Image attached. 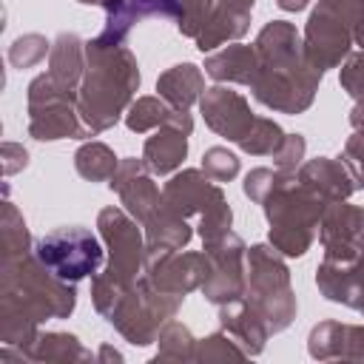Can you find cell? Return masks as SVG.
<instances>
[{"label":"cell","instance_id":"cell-1","mask_svg":"<svg viewBox=\"0 0 364 364\" xmlns=\"http://www.w3.org/2000/svg\"><path fill=\"white\" fill-rule=\"evenodd\" d=\"M259 71L250 82L253 97L282 114H301L310 108L321 71L307 60L304 40L287 20L267 23L256 37Z\"/></svg>","mask_w":364,"mask_h":364},{"label":"cell","instance_id":"cell-2","mask_svg":"<svg viewBox=\"0 0 364 364\" xmlns=\"http://www.w3.org/2000/svg\"><path fill=\"white\" fill-rule=\"evenodd\" d=\"M85 77L77 94V111L88 136L111 128L122 108L139 88V68L128 46H100L85 43Z\"/></svg>","mask_w":364,"mask_h":364},{"label":"cell","instance_id":"cell-3","mask_svg":"<svg viewBox=\"0 0 364 364\" xmlns=\"http://www.w3.org/2000/svg\"><path fill=\"white\" fill-rule=\"evenodd\" d=\"M324 205L327 202L301 185L299 176L279 171L273 188L262 199L270 222V245L284 256H304L316 239Z\"/></svg>","mask_w":364,"mask_h":364},{"label":"cell","instance_id":"cell-4","mask_svg":"<svg viewBox=\"0 0 364 364\" xmlns=\"http://www.w3.org/2000/svg\"><path fill=\"white\" fill-rule=\"evenodd\" d=\"M97 228L111 250V259H108L105 273L94 276L91 296H94L97 310L108 318L111 310L117 307V301L122 299V293L136 282V273L142 270L145 256H148V242H142L139 228L119 208L100 210Z\"/></svg>","mask_w":364,"mask_h":364},{"label":"cell","instance_id":"cell-5","mask_svg":"<svg viewBox=\"0 0 364 364\" xmlns=\"http://www.w3.org/2000/svg\"><path fill=\"white\" fill-rule=\"evenodd\" d=\"M245 301L259 313L267 333H279L293 321L296 296L290 290V270L276 256V247H267V245L250 247Z\"/></svg>","mask_w":364,"mask_h":364},{"label":"cell","instance_id":"cell-6","mask_svg":"<svg viewBox=\"0 0 364 364\" xmlns=\"http://www.w3.org/2000/svg\"><path fill=\"white\" fill-rule=\"evenodd\" d=\"M162 202L176 210L179 216H199V236L202 242L219 239L230 230V208L219 182L205 176V171H182L162 188Z\"/></svg>","mask_w":364,"mask_h":364},{"label":"cell","instance_id":"cell-7","mask_svg":"<svg viewBox=\"0 0 364 364\" xmlns=\"http://www.w3.org/2000/svg\"><path fill=\"white\" fill-rule=\"evenodd\" d=\"M361 14L364 0H318L304 28V51L321 74L347 57L353 46V28Z\"/></svg>","mask_w":364,"mask_h":364},{"label":"cell","instance_id":"cell-8","mask_svg":"<svg viewBox=\"0 0 364 364\" xmlns=\"http://www.w3.org/2000/svg\"><path fill=\"white\" fill-rule=\"evenodd\" d=\"M179 304H182V296L162 293L145 276V279H136L122 293V299L111 310L108 321L131 344H151V341H156V336L162 330V321H168L179 310Z\"/></svg>","mask_w":364,"mask_h":364},{"label":"cell","instance_id":"cell-9","mask_svg":"<svg viewBox=\"0 0 364 364\" xmlns=\"http://www.w3.org/2000/svg\"><path fill=\"white\" fill-rule=\"evenodd\" d=\"M77 97L74 91L57 85L51 74H40L28 85V131L34 139L54 142V139H82L88 136L80 111L74 108Z\"/></svg>","mask_w":364,"mask_h":364},{"label":"cell","instance_id":"cell-10","mask_svg":"<svg viewBox=\"0 0 364 364\" xmlns=\"http://www.w3.org/2000/svg\"><path fill=\"white\" fill-rule=\"evenodd\" d=\"M34 256L57 279L74 284L85 276H97L102 264V245L88 228L71 225V228H57L43 239H37Z\"/></svg>","mask_w":364,"mask_h":364},{"label":"cell","instance_id":"cell-11","mask_svg":"<svg viewBox=\"0 0 364 364\" xmlns=\"http://www.w3.org/2000/svg\"><path fill=\"white\" fill-rule=\"evenodd\" d=\"M245 242L228 230L219 239L205 242V256L210 262V273L202 284V293L208 301L213 304H228L245 296V284H247V253H245Z\"/></svg>","mask_w":364,"mask_h":364},{"label":"cell","instance_id":"cell-12","mask_svg":"<svg viewBox=\"0 0 364 364\" xmlns=\"http://www.w3.org/2000/svg\"><path fill=\"white\" fill-rule=\"evenodd\" d=\"M145 273L154 287L171 296H182L202 287L210 262L205 253H179V250H148L145 256Z\"/></svg>","mask_w":364,"mask_h":364},{"label":"cell","instance_id":"cell-13","mask_svg":"<svg viewBox=\"0 0 364 364\" xmlns=\"http://www.w3.org/2000/svg\"><path fill=\"white\" fill-rule=\"evenodd\" d=\"M318 239L324 247V259H355L364 250V208H353L344 199L327 202L318 222Z\"/></svg>","mask_w":364,"mask_h":364},{"label":"cell","instance_id":"cell-14","mask_svg":"<svg viewBox=\"0 0 364 364\" xmlns=\"http://www.w3.org/2000/svg\"><path fill=\"white\" fill-rule=\"evenodd\" d=\"M202 105V114H205V122L210 131H216L219 136L230 139V142H239L250 125H253V111L247 105V100L239 94V91H230L225 85H213L202 94L199 100Z\"/></svg>","mask_w":364,"mask_h":364},{"label":"cell","instance_id":"cell-15","mask_svg":"<svg viewBox=\"0 0 364 364\" xmlns=\"http://www.w3.org/2000/svg\"><path fill=\"white\" fill-rule=\"evenodd\" d=\"M108 185H111V191H117L122 196V205L128 208V213L142 225L162 205V193L154 185L151 171L142 159H122Z\"/></svg>","mask_w":364,"mask_h":364},{"label":"cell","instance_id":"cell-16","mask_svg":"<svg viewBox=\"0 0 364 364\" xmlns=\"http://www.w3.org/2000/svg\"><path fill=\"white\" fill-rule=\"evenodd\" d=\"M105 14H108L105 28L97 37V43L100 46H125V37L134 23H139L145 17H165V20L179 23L182 9H179V0H119Z\"/></svg>","mask_w":364,"mask_h":364},{"label":"cell","instance_id":"cell-17","mask_svg":"<svg viewBox=\"0 0 364 364\" xmlns=\"http://www.w3.org/2000/svg\"><path fill=\"white\" fill-rule=\"evenodd\" d=\"M316 284L330 301L364 313V250L350 262L324 259L316 270Z\"/></svg>","mask_w":364,"mask_h":364},{"label":"cell","instance_id":"cell-18","mask_svg":"<svg viewBox=\"0 0 364 364\" xmlns=\"http://www.w3.org/2000/svg\"><path fill=\"white\" fill-rule=\"evenodd\" d=\"M253 11V0H213V11L205 23V28L193 37L199 51H210L222 46L225 40H236L247 31Z\"/></svg>","mask_w":364,"mask_h":364},{"label":"cell","instance_id":"cell-19","mask_svg":"<svg viewBox=\"0 0 364 364\" xmlns=\"http://www.w3.org/2000/svg\"><path fill=\"white\" fill-rule=\"evenodd\" d=\"M299 182L307 185L313 193H318L324 202L347 199L355 191V179H353L350 168L344 162L327 159V156H318V159L304 162L299 168Z\"/></svg>","mask_w":364,"mask_h":364},{"label":"cell","instance_id":"cell-20","mask_svg":"<svg viewBox=\"0 0 364 364\" xmlns=\"http://www.w3.org/2000/svg\"><path fill=\"white\" fill-rule=\"evenodd\" d=\"M313 358H364V327L324 321L310 330Z\"/></svg>","mask_w":364,"mask_h":364},{"label":"cell","instance_id":"cell-21","mask_svg":"<svg viewBox=\"0 0 364 364\" xmlns=\"http://www.w3.org/2000/svg\"><path fill=\"white\" fill-rule=\"evenodd\" d=\"M219 318H222L225 333H228V336H230L236 344H242V350H245L247 355L262 353L264 338H267L270 333H267L264 321L259 318V313H256V310H253V307L245 301V296H242V299H236V301L222 304Z\"/></svg>","mask_w":364,"mask_h":364},{"label":"cell","instance_id":"cell-22","mask_svg":"<svg viewBox=\"0 0 364 364\" xmlns=\"http://www.w3.org/2000/svg\"><path fill=\"white\" fill-rule=\"evenodd\" d=\"M125 125H128L131 131H136V134H145V131H151V128H165V125L179 128V131H185V134L193 131L191 114L182 111V108L168 105L162 97H139V100L128 108Z\"/></svg>","mask_w":364,"mask_h":364},{"label":"cell","instance_id":"cell-23","mask_svg":"<svg viewBox=\"0 0 364 364\" xmlns=\"http://www.w3.org/2000/svg\"><path fill=\"white\" fill-rule=\"evenodd\" d=\"M185 156H188V134L179 131V128L165 125L154 136L145 139L142 162L148 165V171L154 176H165V173L176 171Z\"/></svg>","mask_w":364,"mask_h":364},{"label":"cell","instance_id":"cell-24","mask_svg":"<svg viewBox=\"0 0 364 364\" xmlns=\"http://www.w3.org/2000/svg\"><path fill=\"white\" fill-rule=\"evenodd\" d=\"M259 71V57L253 46H228L219 54H210L205 60V74H210L219 82H242L250 85Z\"/></svg>","mask_w":364,"mask_h":364},{"label":"cell","instance_id":"cell-25","mask_svg":"<svg viewBox=\"0 0 364 364\" xmlns=\"http://www.w3.org/2000/svg\"><path fill=\"white\" fill-rule=\"evenodd\" d=\"M156 91L159 97L173 105V108H182L188 111L205 91V77L202 71L193 65V63H182V65H173L168 68L159 80H156Z\"/></svg>","mask_w":364,"mask_h":364},{"label":"cell","instance_id":"cell-26","mask_svg":"<svg viewBox=\"0 0 364 364\" xmlns=\"http://www.w3.org/2000/svg\"><path fill=\"white\" fill-rule=\"evenodd\" d=\"M193 230L188 225L185 216H179L176 210H171L165 202L145 219V239H148V250H179L191 242Z\"/></svg>","mask_w":364,"mask_h":364},{"label":"cell","instance_id":"cell-27","mask_svg":"<svg viewBox=\"0 0 364 364\" xmlns=\"http://www.w3.org/2000/svg\"><path fill=\"white\" fill-rule=\"evenodd\" d=\"M85 43L77 34H60L54 40L51 48V80L68 91H74V85L85 77Z\"/></svg>","mask_w":364,"mask_h":364},{"label":"cell","instance_id":"cell-28","mask_svg":"<svg viewBox=\"0 0 364 364\" xmlns=\"http://www.w3.org/2000/svg\"><path fill=\"white\" fill-rule=\"evenodd\" d=\"M74 168L82 179L91 182H111V176L117 173L119 162L114 156V151L102 142H88L74 154Z\"/></svg>","mask_w":364,"mask_h":364},{"label":"cell","instance_id":"cell-29","mask_svg":"<svg viewBox=\"0 0 364 364\" xmlns=\"http://www.w3.org/2000/svg\"><path fill=\"white\" fill-rule=\"evenodd\" d=\"M282 142H284V131H282L273 119L256 117L253 125H250V131H247L236 145H239L245 154H253V156H267V154L273 156Z\"/></svg>","mask_w":364,"mask_h":364},{"label":"cell","instance_id":"cell-30","mask_svg":"<svg viewBox=\"0 0 364 364\" xmlns=\"http://www.w3.org/2000/svg\"><path fill=\"white\" fill-rule=\"evenodd\" d=\"M156 341H159L156 358H196V338L179 321H168L159 330Z\"/></svg>","mask_w":364,"mask_h":364},{"label":"cell","instance_id":"cell-31","mask_svg":"<svg viewBox=\"0 0 364 364\" xmlns=\"http://www.w3.org/2000/svg\"><path fill=\"white\" fill-rule=\"evenodd\" d=\"M26 253H28V230H26V222L17 213V208L11 202H6V213H3V262L20 259Z\"/></svg>","mask_w":364,"mask_h":364},{"label":"cell","instance_id":"cell-32","mask_svg":"<svg viewBox=\"0 0 364 364\" xmlns=\"http://www.w3.org/2000/svg\"><path fill=\"white\" fill-rule=\"evenodd\" d=\"M48 51V40L40 37V34H26V37H17L9 48V60L14 68H28V65H37Z\"/></svg>","mask_w":364,"mask_h":364},{"label":"cell","instance_id":"cell-33","mask_svg":"<svg viewBox=\"0 0 364 364\" xmlns=\"http://www.w3.org/2000/svg\"><path fill=\"white\" fill-rule=\"evenodd\" d=\"M202 171L213 182H230L239 173V159L228 148H208L202 156Z\"/></svg>","mask_w":364,"mask_h":364},{"label":"cell","instance_id":"cell-34","mask_svg":"<svg viewBox=\"0 0 364 364\" xmlns=\"http://www.w3.org/2000/svg\"><path fill=\"white\" fill-rule=\"evenodd\" d=\"M179 9H182V17H179L176 28L188 37H196L213 11V0H179Z\"/></svg>","mask_w":364,"mask_h":364},{"label":"cell","instance_id":"cell-35","mask_svg":"<svg viewBox=\"0 0 364 364\" xmlns=\"http://www.w3.org/2000/svg\"><path fill=\"white\" fill-rule=\"evenodd\" d=\"M304 136L301 134H284V142L279 145V151L273 154V159H276V168L279 171H284V173H293L299 165H301V159H304Z\"/></svg>","mask_w":364,"mask_h":364},{"label":"cell","instance_id":"cell-36","mask_svg":"<svg viewBox=\"0 0 364 364\" xmlns=\"http://www.w3.org/2000/svg\"><path fill=\"white\" fill-rule=\"evenodd\" d=\"M341 85H344V91L353 100L364 102V54H350L344 60V65H341Z\"/></svg>","mask_w":364,"mask_h":364},{"label":"cell","instance_id":"cell-37","mask_svg":"<svg viewBox=\"0 0 364 364\" xmlns=\"http://www.w3.org/2000/svg\"><path fill=\"white\" fill-rule=\"evenodd\" d=\"M225 355L242 358V355H247V353H245L242 347H236V341H233L230 336H225V333H213V336L202 338V344H199V350H196V358H225Z\"/></svg>","mask_w":364,"mask_h":364},{"label":"cell","instance_id":"cell-38","mask_svg":"<svg viewBox=\"0 0 364 364\" xmlns=\"http://www.w3.org/2000/svg\"><path fill=\"white\" fill-rule=\"evenodd\" d=\"M276 176H279V168H276V171H270V168H253V171L245 176V196L262 205V199H264V193L273 188Z\"/></svg>","mask_w":364,"mask_h":364},{"label":"cell","instance_id":"cell-39","mask_svg":"<svg viewBox=\"0 0 364 364\" xmlns=\"http://www.w3.org/2000/svg\"><path fill=\"white\" fill-rule=\"evenodd\" d=\"M344 165L350 168L353 179L364 188V131H355L344 145Z\"/></svg>","mask_w":364,"mask_h":364},{"label":"cell","instance_id":"cell-40","mask_svg":"<svg viewBox=\"0 0 364 364\" xmlns=\"http://www.w3.org/2000/svg\"><path fill=\"white\" fill-rule=\"evenodd\" d=\"M276 3H279L284 11H301V9H304L310 0H276Z\"/></svg>","mask_w":364,"mask_h":364},{"label":"cell","instance_id":"cell-41","mask_svg":"<svg viewBox=\"0 0 364 364\" xmlns=\"http://www.w3.org/2000/svg\"><path fill=\"white\" fill-rule=\"evenodd\" d=\"M353 43L364 48V14L358 17V23H355V28H353Z\"/></svg>","mask_w":364,"mask_h":364},{"label":"cell","instance_id":"cell-42","mask_svg":"<svg viewBox=\"0 0 364 364\" xmlns=\"http://www.w3.org/2000/svg\"><path fill=\"white\" fill-rule=\"evenodd\" d=\"M77 3H85V6H102L105 11L111 9V6H117L119 0H77Z\"/></svg>","mask_w":364,"mask_h":364}]
</instances>
